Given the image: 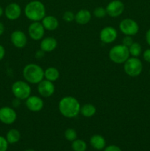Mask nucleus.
<instances>
[{"label": "nucleus", "mask_w": 150, "mask_h": 151, "mask_svg": "<svg viewBox=\"0 0 150 151\" xmlns=\"http://www.w3.org/2000/svg\"><path fill=\"white\" fill-rule=\"evenodd\" d=\"M105 9L107 15L110 16V17H119L124 10V4L120 0H113L108 3Z\"/></svg>", "instance_id": "obj_8"}, {"label": "nucleus", "mask_w": 150, "mask_h": 151, "mask_svg": "<svg viewBox=\"0 0 150 151\" xmlns=\"http://www.w3.org/2000/svg\"><path fill=\"white\" fill-rule=\"evenodd\" d=\"M23 75L29 83L38 84L44 78V70L35 63L27 64L23 69Z\"/></svg>", "instance_id": "obj_3"}, {"label": "nucleus", "mask_w": 150, "mask_h": 151, "mask_svg": "<svg viewBox=\"0 0 150 151\" xmlns=\"http://www.w3.org/2000/svg\"><path fill=\"white\" fill-rule=\"evenodd\" d=\"M24 14L32 22H40L46 16V7L41 1H32L25 7Z\"/></svg>", "instance_id": "obj_2"}, {"label": "nucleus", "mask_w": 150, "mask_h": 151, "mask_svg": "<svg viewBox=\"0 0 150 151\" xmlns=\"http://www.w3.org/2000/svg\"><path fill=\"white\" fill-rule=\"evenodd\" d=\"M96 112V107L93 104L91 103H87V104L83 105L82 107L80 108V113L85 117H92L94 116Z\"/></svg>", "instance_id": "obj_21"}, {"label": "nucleus", "mask_w": 150, "mask_h": 151, "mask_svg": "<svg viewBox=\"0 0 150 151\" xmlns=\"http://www.w3.org/2000/svg\"><path fill=\"white\" fill-rule=\"evenodd\" d=\"M94 15L95 16V17L101 19V18H104L107 15V11H106V9L104 7H98L94 10Z\"/></svg>", "instance_id": "obj_26"}, {"label": "nucleus", "mask_w": 150, "mask_h": 151, "mask_svg": "<svg viewBox=\"0 0 150 151\" xmlns=\"http://www.w3.org/2000/svg\"><path fill=\"white\" fill-rule=\"evenodd\" d=\"M3 13H4V10H3L2 7H1V6H0V17H1V16H2Z\"/></svg>", "instance_id": "obj_36"}, {"label": "nucleus", "mask_w": 150, "mask_h": 151, "mask_svg": "<svg viewBox=\"0 0 150 151\" xmlns=\"http://www.w3.org/2000/svg\"><path fill=\"white\" fill-rule=\"evenodd\" d=\"M104 151H122L120 147L116 145H110L108 147H105Z\"/></svg>", "instance_id": "obj_31"}, {"label": "nucleus", "mask_w": 150, "mask_h": 151, "mask_svg": "<svg viewBox=\"0 0 150 151\" xmlns=\"http://www.w3.org/2000/svg\"><path fill=\"white\" fill-rule=\"evenodd\" d=\"M143 57H144V59L146 61L150 63V49H147L144 52Z\"/></svg>", "instance_id": "obj_30"}, {"label": "nucleus", "mask_w": 150, "mask_h": 151, "mask_svg": "<svg viewBox=\"0 0 150 151\" xmlns=\"http://www.w3.org/2000/svg\"><path fill=\"white\" fill-rule=\"evenodd\" d=\"M71 147L74 151H85L87 149V144L82 139H75L72 142Z\"/></svg>", "instance_id": "obj_23"}, {"label": "nucleus", "mask_w": 150, "mask_h": 151, "mask_svg": "<svg viewBox=\"0 0 150 151\" xmlns=\"http://www.w3.org/2000/svg\"><path fill=\"white\" fill-rule=\"evenodd\" d=\"M28 33L29 37L34 41H39L44 37L45 29L42 23H40L39 22H33L29 26Z\"/></svg>", "instance_id": "obj_9"}, {"label": "nucleus", "mask_w": 150, "mask_h": 151, "mask_svg": "<svg viewBox=\"0 0 150 151\" xmlns=\"http://www.w3.org/2000/svg\"><path fill=\"white\" fill-rule=\"evenodd\" d=\"M90 143L91 145L96 150H102L104 148L106 145V142L104 137L99 134L92 136L90 139Z\"/></svg>", "instance_id": "obj_19"}, {"label": "nucleus", "mask_w": 150, "mask_h": 151, "mask_svg": "<svg viewBox=\"0 0 150 151\" xmlns=\"http://www.w3.org/2000/svg\"><path fill=\"white\" fill-rule=\"evenodd\" d=\"M65 138L68 140V141L73 142L75 139H76L77 137V134H76V131L73 128H68L66 131H65Z\"/></svg>", "instance_id": "obj_25"}, {"label": "nucleus", "mask_w": 150, "mask_h": 151, "mask_svg": "<svg viewBox=\"0 0 150 151\" xmlns=\"http://www.w3.org/2000/svg\"><path fill=\"white\" fill-rule=\"evenodd\" d=\"M17 119V114L10 107L0 109V121L5 125H11Z\"/></svg>", "instance_id": "obj_10"}, {"label": "nucleus", "mask_w": 150, "mask_h": 151, "mask_svg": "<svg viewBox=\"0 0 150 151\" xmlns=\"http://www.w3.org/2000/svg\"><path fill=\"white\" fill-rule=\"evenodd\" d=\"M8 142L4 137L0 136V151H7Z\"/></svg>", "instance_id": "obj_28"}, {"label": "nucleus", "mask_w": 150, "mask_h": 151, "mask_svg": "<svg viewBox=\"0 0 150 151\" xmlns=\"http://www.w3.org/2000/svg\"><path fill=\"white\" fill-rule=\"evenodd\" d=\"M44 55H45V52L43 51L42 50H38V51L36 52V53H35V58H36L37 59L43 58L44 57Z\"/></svg>", "instance_id": "obj_32"}, {"label": "nucleus", "mask_w": 150, "mask_h": 151, "mask_svg": "<svg viewBox=\"0 0 150 151\" xmlns=\"http://www.w3.org/2000/svg\"><path fill=\"white\" fill-rule=\"evenodd\" d=\"M21 134L18 130L16 129H10L7 132V136H6V139L7 142L10 144H15L18 142L20 140Z\"/></svg>", "instance_id": "obj_22"}, {"label": "nucleus", "mask_w": 150, "mask_h": 151, "mask_svg": "<svg viewBox=\"0 0 150 151\" xmlns=\"http://www.w3.org/2000/svg\"><path fill=\"white\" fill-rule=\"evenodd\" d=\"M60 77V72L55 67H49L44 71V78L51 82L56 81Z\"/></svg>", "instance_id": "obj_20"}, {"label": "nucleus", "mask_w": 150, "mask_h": 151, "mask_svg": "<svg viewBox=\"0 0 150 151\" xmlns=\"http://www.w3.org/2000/svg\"><path fill=\"white\" fill-rule=\"evenodd\" d=\"M129 48L123 44L114 46L109 51V58L115 63L121 64L124 63L125 61L129 58Z\"/></svg>", "instance_id": "obj_4"}, {"label": "nucleus", "mask_w": 150, "mask_h": 151, "mask_svg": "<svg viewBox=\"0 0 150 151\" xmlns=\"http://www.w3.org/2000/svg\"><path fill=\"white\" fill-rule=\"evenodd\" d=\"M91 19V12L86 9H82L79 10L75 15V19L76 22L79 24L85 25L88 24Z\"/></svg>", "instance_id": "obj_18"}, {"label": "nucleus", "mask_w": 150, "mask_h": 151, "mask_svg": "<svg viewBox=\"0 0 150 151\" xmlns=\"http://www.w3.org/2000/svg\"><path fill=\"white\" fill-rule=\"evenodd\" d=\"M25 151H35V150H32V149H27V150H26Z\"/></svg>", "instance_id": "obj_37"}, {"label": "nucleus", "mask_w": 150, "mask_h": 151, "mask_svg": "<svg viewBox=\"0 0 150 151\" xmlns=\"http://www.w3.org/2000/svg\"><path fill=\"white\" fill-rule=\"evenodd\" d=\"M149 73H150V70H149Z\"/></svg>", "instance_id": "obj_38"}, {"label": "nucleus", "mask_w": 150, "mask_h": 151, "mask_svg": "<svg viewBox=\"0 0 150 151\" xmlns=\"http://www.w3.org/2000/svg\"><path fill=\"white\" fill-rule=\"evenodd\" d=\"M4 55H5V49L0 44V60L4 58Z\"/></svg>", "instance_id": "obj_33"}, {"label": "nucleus", "mask_w": 150, "mask_h": 151, "mask_svg": "<svg viewBox=\"0 0 150 151\" xmlns=\"http://www.w3.org/2000/svg\"><path fill=\"white\" fill-rule=\"evenodd\" d=\"M42 24L44 29L49 31H54L58 27L59 22L56 17L53 16H46L42 19Z\"/></svg>", "instance_id": "obj_17"}, {"label": "nucleus", "mask_w": 150, "mask_h": 151, "mask_svg": "<svg viewBox=\"0 0 150 151\" xmlns=\"http://www.w3.org/2000/svg\"><path fill=\"white\" fill-rule=\"evenodd\" d=\"M119 29L122 33L125 35H136L139 31V26L135 20L131 19H125L122 20L119 24Z\"/></svg>", "instance_id": "obj_7"}, {"label": "nucleus", "mask_w": 150, "mask_h": 151, "mask_svg": "<svg viewBox=\"0 0 150 151\" xmlns=\"http://www.w3.org/2000/svg\"><path fill=\"white\" fill-rule=\"evenodd\" d=\"M5 16L10 20H16L21 14V8L17 3H10L6 7L4 10Z\"/></svg>", "instance_id": "obj_15"}, {"label": "nucleus", "mask_w": 150, "mask_h": 151, "mask_svg": "<svg viewBox=\"0 0 150 151\" xmlns=\"http://www.w3.org/2000/svg\"><path fill=\"white\" fill-rule=\"evenodd\" d=\"M124 69L125 73L129 76L132 77V78L138 77L142 72V62L138 58H129L125 61L124 65Z\"/></svg>", "instance_id": "obj_5"}, {"label": "nucleus", "mask_w": 150, "mask_h": 151, "mask_svg": "<svg viewBox=\"0 0 150 151\" xmlns=\"http://www.w3.org/2000/svg\"><path fill=\"white\" fill-rule=\"evenodd\" d=\"M118 36L116 29L113 27H106L100 32V40L104 44H110L115 41Z\"/></svg>", "instance_id": "obj_11"}, {"label": "nucleus", "mask_w": 150, "mask_h": 151, "mask_svg": "<svg viewBox=\"0 0 150 151\" xmlns=\"http://www.w3.org/2000/svg\"><path fill=\"white\" fill-rule=\"evenodd\" d=\"M26 106L32 112H38L44 108V101L38 96H29L26 100Z\"/></svg>", "instance_id": "obj_14"}, {"label": "nucleus", "mask_w": 150, "mask_h": 151, "mask_svg": "<svg viewBox=\"0 0 150 151\" xmlns=\"http://www.w3.org/2000/svg\"><path fill=\"white\" fill-rule=\"evenodd\" d=\"M57 46V41L53 37H46L44 38L41 42V50L45 52H50L56 49Z\"/></svg>", "instance_id": "obj_16"}, {"label": "nucleus", "mask_w": 150, "mask_h": 151, "mask_svg": "<svg viewBox=\"0 0 150 151\" xmlns=\"http://www.w3.org/2000/svg\"><path fill=\"white\" fill-rule=\"evenodd\" d=\"M133 44V40H132V37L129 36V35H126V36L124 38L123 41H122V44L125 47H128L129 48L132 44Z\"/></svg>", "instance_id": "obj_29"}, {"label": "nucleus", "mask_w": 150, "mask_h": 151, "mask_svg": "<svg viewBox=\"0 0 150 151\" xmlns=\"http://www.w3.org/2000/svg\"><path fill=\"white\" fill-rule=\"evenodd\" d=\"M12 92L16 99L26 100L30 96L31 88L28 83L18 81L12 86Z\"/></svg>", "instance_id": "obj_6"}, {"label": "nucleus", "mask_w": 150, "mask_h": 151, "mask_svg": "<svg viewBox=\"0 0 150 151\" xmlns=\"http://www.w3.org/2000/svg\"><path fill=\"white\" fill-rule=\"evenodd\" d=\"M4 32V26L1 22H0V35H2Z\"/></svg>", "instance_id": "obj_35"}, {"label": "nucleus", "mask_w": 150, "mask_h": 151, "mask_svg": "<svg viewBox=\"0 0 150 151\" xmlns=\"http://www.w3.org/2000/svg\"><path fill=\"white\" fill-rule=\"evenodd\" d=\"M81 106L75 97L67 96L60 100L58 109L60 114L66 118H74L80 113Z\"/></svg>", "instance_id": "obj_1"}, {"label": "nucleus", "mask_w": 150, "mask_h": 151, "mask_svg": "<svg viewBox=\"0 0 150 151\" xmlns=\"http://www.w3.org/2000/svg\"><path fill=\"white\" fill-rule=\"evenodd\" d=\"M11 42L16 48H24L27 44V38L26 34L21 30H15L10 36Z\"/></svg>", "instance_id": "obj_13"}, {"label": "nucleus", "mask_w": 150, "mask_h": 151, "mask_svg": "<svg viewBox=\"0 0 150 151\" xmlns=\"http://www.w3.org/2000/svg\"><path fill=\"white\" fill-rule=\"evenodd\" d=\"M146 41L147 44L150 46V29L147 30L146 34Z\"/></svg>", "instance_id": "obj_34"}, {"label": "nucleus", "mask_w": 150, "mask_h": 151, "mask_svg": "<svg viewBox=\"0 0 150 151\" xmlns=\"http://www.w3.org/2000/svg\"><path fill=\"white\" fill-rule=\"evenodd\" d=\"M54 85L53 82H51L47 80H43L42 81L38 83V91L40 95L44 97H49L54 94Z\"/></svg>", "instance_id": "obj_12"}, {"label": "nucleus", "mask_w": 150, "mask_h": 151, "mask_svg": "<svg viewBox=\"0 0 150 151\" xmlns=\"http://www.w3.org/2000/svg\"><path fill=\"white\" fill-rule=\"evenodd\" d=\"M129 55H131L132 57H138L142 52L141 44L137 42H133V44L129 47Z\"/></svg>", "instance_id": "obj_24"}, {"label": "nucleus", "mask_w": 150, "mask_h": 151, "mask_svg": "<svg viewBox=\"0 0 150 151\" xmlns=\"http://www.w3.org/2000/svg\"><path fill=\"white\" fill-rule=\"evenodd\" d=\"M63 19L66 22H71L75 19V15L71 11H66L63 15Z\"/></svg>", "instance_id": "obj_27"}]
</instances>
